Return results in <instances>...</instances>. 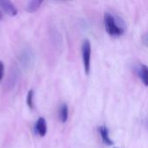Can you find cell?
Returning <instances> with one entry per match:
<instances>
[{
	"instance_id": "11",
	"label": "cell",
	"mask_w": 148,
	"mask_h": 148,
	"mask_svg": "<svg viewBox=\"0 0 148 148\" xmlns=\"http://www.w3.org/2000/svg\"><path fill=\"white\" fill-rule=\"evenodd\" d=\"M33 99H34V91H33V89H29V92H28V95H27L26 102H27L28 107H29L30 109H33V107H34Z\"/></svg>"
},
{
	"instance_id": "10",
	"label": "cell",
	"mask_w": 148,
	"mask_h": 148,
	"mask_svg": "<svg viewBox=\"0 0 148 148\" xmlns=\"http://www.w3.org/2000/svg\"><path fill=\"white\" fill-rule=\"evenodd\" d=\"M18 71L16 70H13L12 72H11V74L9 75V78H8V82H7V86H8V88L9 89H10V88H12L14 86H15V84L16 83V82H17V78H18Z\"/></svg>"
},
{
	"instance_id": "8",
	"label": "cell",
	"mask_w": 148,
	"mask_h": 148,
	"mask_svg": "<svg viewBox=\"0 0 148 148\" xmlns=\"http://www.w3.org/2000/svg\"><path fill=\"white\" fill-rule=\"evenodd\" d=\"M42 3V1L41 0H33V1H29L27 5H26V10L29 13H32V12H35L36 11L41 4Z\"/></svg>"
},
{
	"instance_id": "9",
	"label": "cell",
	"mask_w": 148,
	"mask_h": 148,
	"mask_svg": "<svg viewBox=\"0 0 148 148\" xmlns=\"http://www.w3.org/2000/svg\"><path fill=\"white\" fill-rule=\"evenodd\" d=\"M138 75L141 79L145 86H147V67L144 64H141L138 69Z\"/></svg>"
},
{
	"instance_id": "2",
	"label": "cell",
	"mask_w": 148,
	"mask_h": 148,
	"mask_svg": "<svg viewBox=\"0 0 148 148\" xmlns=\"http://www.w3.org/2000/svg\"><path fill=\"white\" fill-rule=\"evenodd\" d=\"M82 61H83L85 73L88 75L90 71V59H91V43L88 39H85L82 42Z\"/></svg>"
},
{
	"instance_id": "4",
	"label": "cell",
	"mask_w": 148,
	"mask_h": 148,
	"mask_svg": "<svg viewBox=\"0 0 148 148\" xmlns=\"http://www.w3.org/2000/svg\"><path fill=\"white\" fill-rule=\"evenodd\" d=\"M0 8L10 16H16L17 14L16 8L10 1H0Z\"/></svg>"
},
{
	"instance_id": "1",
	"label": "cell",
	"mask_w": 148,
	"mask_h": 148,
	"mask_svg": "<svg viewBox=\"0 0 148 148\" xmlns=\"http://www.w3.org/2000/svg\"><path fill=\"white\" fill-rule=\"evenodd\" d=\"M118 19L109 12H106L104 15V23L106 31L112 36H121L125 31V26L121 21L117 22Z\"/></svg>"
},
{
	"instance_id": "6",
	"label": "cell",
	"mask_w": 148,
	"mask_h": 148,
	"mask_svg": "<svg viewBox=\"0 0 148 148\" xmlns=\"http://www.w3.org/2000/svg\"><path fill=\"white\" fill-rule=\"evenodd\" d=\"M99 132L101 136L102 141L105 145L107 146H112L114 144V141L110 139L109 137V133H108V129L106 126H101L99 128Z\"/></svg>"
},
{
	"instance_id": "3",
	"label": "cell",
	"mask_w": 148,
	"mask_h": 148,
	"mask_svg": "<svg viewBox=\"0 0 148 148\" xmlns=\"http://www.w3.org/2000/svg\"><path fill=\"white\" fill-rule=\"evenodd\" d=\"M35 61V56L33 51L29 48L23 49L20 54V62L23 68L29 69Z\"/></svg>"
},
{
	"instance_id": "5",
	"label": "cell",
	"mask_w": 148,
	"mask_h": 148,
	"mask_svg": "<svg viewBox=\"0 0 148 148\" xmlns=\"http://www.w3.org/2000/svg\"><path fill=\"white\" fill-rule=\"evenodd\" d=\"M36 132L38 134V135L40 137H44L46 135L47 133V124H46V121L44 120V118L40 117L36 123V127H35Z\"/></svg>"
},
{
	"instance_id": "7",
	"label": "cell",
	"mask_w": 148,
	"mask_h": 148,
	"mask_svg": "<svg viewBox=\"0 0 148 148\" xmlns=\"http://www.w3.org/2000/svg\"><path fill=\"white\" fill-rule=\"evenodd\" d=\"M69 117V108L67 104L63 103L59 109V120L62 123H65Z\"/></svg>"
},
{
	"instance_id": "12",
	"label": "cell",
	"mask_w": 148,
	"mask_h": 148,
	"mask_svg": "<svg viewBox=\"0 0 148 148\" xmlns=\"http://www.w3.org/2000/svg\"><path fill=\"white\" fill-rule=\"evenodd\" d=\"M3 69H4V66L3 63L0 61V82L3 79Z\"/></svg>"
}]
</instances>
